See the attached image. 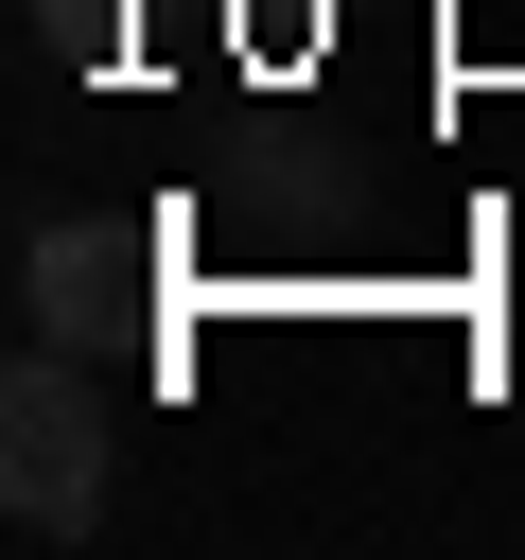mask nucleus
<instances>
[{"label": "nucleus", "instance_id": "3", "mask_svg": "<svg viewBox=\"0 0 525 560\" xmlns=\"http://www.w3.org/2000/svg\"><path fill=\"white\" fill-rule=\"evenodd\" d=\"M35 52H70V70H105V52H122V0H35Z\"/></svg>", "mask_w": 525, "mask_h": 560}, {"label": "nucleus", "instance_id": "2", "mask_svg": "<svg viewBox=\"0 0 525 560\" xmlns=\"http://www.w3.org/2000/svg\"><path fill=\"white\" fill-rule=\"evenodd\" d=\"M105 315H122V245L105 228H35L18 245V332L35 350H105Z\"/></svg>", "mask_w": 525, "mask_h": 560}, {"label": "nucleus", "instance_id": "1", "mask_svg": "<svg viewBox=\"0 0 525 560\" xmlns=\"http://www.w3.org/2000/svg\"><path fill=\"white\" fill-rule=\"evenodd\" d=\"M0 490H18L35 542H70L105 508V385H88V350H18V385H0Z\"/></svg>", "mask_w": 525, "mask_h": 560}]
</instances>
